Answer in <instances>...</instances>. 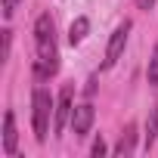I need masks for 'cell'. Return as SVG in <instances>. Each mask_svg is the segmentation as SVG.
Returning <instances> with one entry per match:
<instances>
[{
    "label": "cell",
    "instance_id": "obj_1",
    "mask_svg": "<svg viewBox=\"0 0 158 158\" xmlns=\"http://www.w3.org/2000/svg\"><path fill=\"white\" fill-rule=\"evenodd\" d=\"M34 77L37 81H50L59 71V50H56V34H53V19L50 13H40L34 19Z\"/></svg>",
    "mask_w": 158,
    "mask_h": 158
},
{
    "label": "cell",
    "instance_id": "obj_2",
    "mask_svg": "<svg viewBox=\"0 0 158 158\" xmlns=\"http://www.w3.org/2000/svg\"><path fill=\"white\" fill-rule=\"evenodd\" d=\"M53 115H56V102H53L50 90L34 87V93H31V124H34V136H37V143H47L50 118H53Z\"/></svg>",
    "mask_w": 158,
    "mask_h": 158
},
{
    "label": "cell",
    "instance_id": "obj_3",
    "mask_svg": "<svg viewBox=\"0 0 158 158\" xmlns=\"http://www.w3.org/2000/svg\"><path fill=\"white\" fill-rule=\"evenodd\" d=\"M71 99H74V84H65V87L59 90V99H56V115H53V133H56V136H62L65 124L71 121V112H74Z\"/></svg>",
    "mask_w": 158,
    "mask_h": 158
},
{
    "label": "cell",
    "instance_id": "obj_4",
    "mask_svg": "<svg viewBox=\"0 0 158 158\" xmlns=\"http://www.w3.org/2000/svg\"><path fill=\"white\" fill-rule=\"evenodd\" d=\"M127 34H130V22L124 19V22H121V25L112 31V37H109L102 68H115V65H118V59H121V53H124V47H127Z\"/></svg>",
    "mask_w": 158,
    "mask_h": 158
},
{
    "label": "cell",
    "instance_id": "obj_5",
    "mask_svg": "<svg viewBox=\"0 0 158 158\" xmlns=\"http://www.w3.org/2000/svg\"><path fill=\"white\" fill-rule=\"evenodd\" d=\"M93 121H96V109H93V102H81V106H74V112H71L74 136H87L90 127H93Z\"/></svg>",
    "mask_w": 158,
    "mask_h": 158
},
{
    "label": "cell",
    "instance_id": "obj_6",
    "mask_svg": "<svg viewBox=\"0 0 158 158\" xmlns=\"http://www.w3.org/2000/svg\"><path fill=\"white\" fill-rule=\"evenodd\" d=\"M16 143H19L16 115L13 112H3V155H16Z\"/></svg>",
    "mask_w": 158,
    "mask_h": 158
},
{
    "label": "cell",
    "instance_id": "obj_7",
    "mask_svg": "<svg viewBox=\"0 0 158 158\" xmlns=\"http://www.w3.org/2000/svg\"><path fill=\"white\" fill-rule=\"evenodd\" d=\"M112 152L115 155H133L136 152V124H127L124 127V133H121V139H118V146Z\"/></svg>",
    "mask_w": 158,
    "mask_h": 158
},
{
    "label": "cell",
    "instance_id": "obj_8",
    "mask_svg": "<svg viewBox=\"0 0 158 158\" xmlns=\"http://www.w3.org/2000/svg\"><path fill=\"white\" fill-rule=\"evenodd\" d=\"M87 31H90V19H87V16H77V19L71 22V28H68V44H71V47L84 44Z\"/></svg>",
    "mask_w": 158,
    "mask_h": 158
},
{
    "label": "cell",
    "instance_id": "obj_9",
    "mask_svg": "<svg viewBox=\"0 0 158 158\" xmlns=\"http://www.w3.org/2000/svg\"><path fill=\"white\" fill-rule=\"evenodd\" d=\"M155 136H158V102H155V109H152V115H149V121H146V133H143L146 149L155 146Z\"/></svg>",
    "mask_w": 158,
    "mask_h": 158
},
{
    "label": "cell",
    "instance_id": "obj_10",
    "mask_svg": "<svg viewBox=\"0 0 158 158\" xmlns=\"http://www.w3.org/2000/svg\"><path fill=\"white\" fill-rule=\"evenodd\" d=\"M146 77H149V84H152V87H158V44H155V50H152V59H149Z\"/></svg>",
    "mask_w": 158,
    "mask_h": 158
},
{
    "label": "cell",
    "instance_id": "obj_11",
    "mask_svg": "<svg viewBox=\"0 0 158 158\" xmlns=\"http://www.w3.org/2000/svg\"><path fill=\"white\" fill-rule=\"evenodd\" d=\"M10 47H13V31L6 28V31H3V50H0V62L10 59Z\"/></svg>",
    "mask_w": 158,
    "mask_h": 158
},
{
    "label": "cell",
    "instance_id": "obj_12",
    "mask_svg": "<svg viewBox=\"0 0 158 158\" xmlns=\"http://www.w3.org/2000/svg\"><path fill=\"white\" fill-rule=\"evenodd\" d=\"M106 152H109V146H106V139H102V136H96V139H93V146H90V155H96V158H102Z\"/></svg>",
    "mask_w": 158,
    "mask_h": 158
},
{
    "label": "cell",
    "instance_id": "obj_13",
    "mask_svg": "<svg viewBox=\"0 0 158 158\" xmlns=\"http://www.w3.org/2000/svg\"><path fill=\"white\" fill-rule=\"evenodd\" d=\"M19 3H22V0H3V19L10 22L13 16H16V10H19Z\"/></svg>",
    "mask_w": 158,
    "mask_h": 158
},
{
    "label": "cell",
    "instance_id": "obj_14",
    "mask_svg": "<svg viewBox=\"0 0 158 158\" xmlns=\"http://www.w3.org/2000/svg\"><path fill=\"white\" fill-rule=\"evenodd\" d=\"M152 3H155V0H136V6H139V10H152Z\"/></svg>",
    "mask_w": 158,
    "mask_h": 158
}]
</instances>
